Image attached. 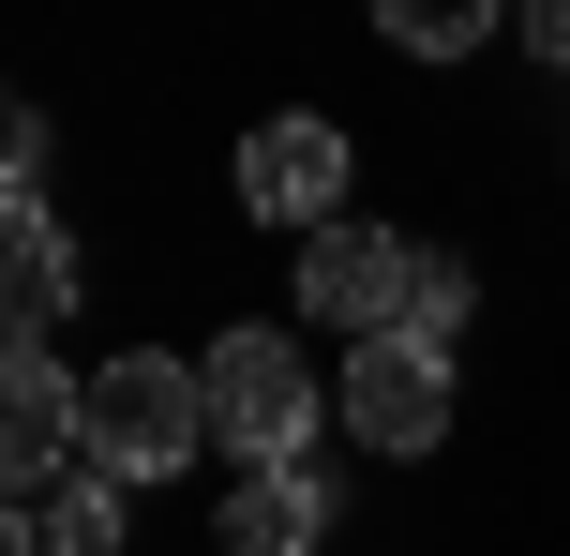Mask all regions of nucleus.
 <instances>
[{"mask_svg": "<svg viewBox=\"0 0 570 556\" xmlns=\"http://www.w3.org/2000/svg\"><path fill=\"white\" fill-rule=\"evenodd\" d=\"M90 467H106V481H180V467H210V361H180V347L90 361Z\"/></svg>", "mask_w": 570, "mask_h": 556, "instance_id": "1", "label": "nucleus"}, {"mask_svg": "<svg viewBox=\"0 0 570 556\" xmlns=\"http://www.w3.org/2000/svg\"><path fill=\"white\" fill-rule=\"evenodd\" d=\"M315 361L301 331H210V451L240 467H315Z\"/></svg>", "mask_w": 570, "mask_h": 556, "instance_id": "2", "label": "nucleus"}, {"mask_svg": "<svg viewBox=\"0 0 570 556\" xmlns=\"http://www.w3.org/2000/svg\"><path fill=\"white\" fill-rule=\"evenodd\" d=\"M405 301H421V241H391V226H315L301 241V316H331L345 347L405 331Z\"/></svg>", "mask_w": 570, "mask_h": 556, "instance_id": "3", "label": "nucleus"}, {"mask_svg": "<svg viewBox=\"0 0 570 556\" xmlns=\"http://www.w3.org/2000/svg\"><path fill=\"white\" fill-rule=\"evenodd\" d=\"M345 437L361 451H435L451 437V347H421V331L345 347Z\"/></svg>", "mask_w": 570, "mask_h": 556, "instance_id": "4", "label": "nucleus"}, {"mask_svg": "<svg viewBox=\"0 0 570 556\" xmlns=\"http://www.w3.org/2000/svg\"><path fill=\"white\" fill-rule=\"evenodd\" d=\"M240 211L256 226H345V120H315V106H285V120H256L240 136Z\"/></svg>", "mask_w": 570, "mask_h": 556, "instance_id": "5", "label": "nucleus"}, {"mask_svg": "<svg viewBox=\"0 0 570 556\" xmlns=\"http://www.w3.org/2000/svg\"><path fill=\"white\" fill-rule=\"evenodd\" d=\"M345 511H331V467H240L226 497V556H315Z\"/></svg>", "mask_w": 570, "mask_h": 556, "instance_id": "6", "label": "nucleus"}, {"mask_svg": "<svg viewBox=\"0 0 570 556\" xmlns=\"http://www.w3.org/2000/svg\"><path fill=\"white\" fill-rule=\"evenodd\" d=\"M0 271H16V286H0L16 347H46V331L76 316V241H60V211H46V196H16V241H0Z\"/></svg>", "mask_w": 570, "mask_h": 556, "instance_id": "7", "label": "nucleus"}, {"mask_svg": "<svg viewBox=\"0 0 570 556\" xmlns=\"http://www.w3.org/2000/svg\"><path fill=\"white\" fill-rule=\"evenodd\" d=\"M30 511H46L60 556H120V542H136V481H106V467H76L60 497H30Z\"/></svg>", "mask_w": 570, "mask_h": 556, "instance_id": "8", "label": "nucleus"}, {"mask_svg": "<svg viewBox=\"0 0 570 556\" xmlns=\"http://www.w3.org/2000/svg\"><path fill=\"white\" fill-rule=\"evenodd\" d=\"M375 30H391L405 60H465L495 30V0H375Z\"/></svg>", "mask_w": 570, "mask_h": 556, "instance_id": "9", "label": "nucleus"}, {"mask_svg": "<svg viewBox=\"0 0 570 556\" xmlns=\"http://www.w3.org/2000/svg\"><path fill=\"white\" fill-rule=\"evenodd\" d=\"M405 331H421V347H451V331H465V256H421V301H405Z\"/></svg>", "mask_w": 570, "mask_h": 556, "instance_id": "10", "label": "nucleus"}, {"mask_svg": "<svg viewBox=\"0 0 570 556\" xmlns=\"http://www.w3.org/2000/svg\"><path fill=\"white\" fill-rule=\"evenodd\" d=\"M0 196H46V120H30V106L0 120Z\"/></svg>", "mask_w": 570, "mask_h": 556, "instance_id": "11", "label": "nucleus"}, {"mask_svg": "<svg viewBox=\"0 0 570 556\" xmlns=\"http://www.w3.org/2000/svg\"><path fill=\"white\" fill-rule=\"evenodd\" d=\"M525 46H541L556 76H570V0H525Z\"/></svg>", "mask_w": 570, "mask_h": 556, "instance_id": "12", "label": "nucleus"}, {"mask_svg": "<svg viewBox=\"0 0 570 556\" xmlns=\"http://www.w3.org/2000/svg\"><path fill=\"white\" fill-rule=\"evenodd\" d=\"M0 556H60V542H46V511H16V542H0Z\"/></svg>", "mask_w": 570, "mask_h": 556, "instance_id": "13", "label": "nucleus"}]
</instances>
